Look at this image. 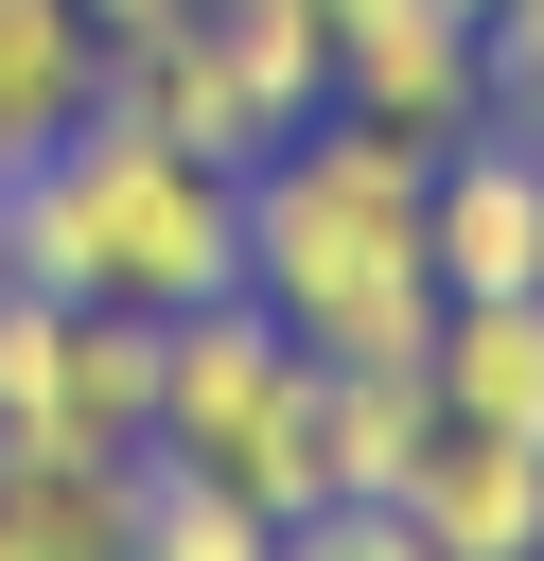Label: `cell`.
Returning a JSON list of instances; mask_svg holds the SVG:
<instances>
[{
	"instance_id": "cell-1",
	"label": "cell",
	"mask_w": 544,
	"mask_h": 561,
	"mask_svg": "<svg viewBox=\"0 0 544 561\" xmlns=\"http://www.w3.org/2000/svg\"><path fill=\"white\" fill-rule=\"evenodd\" d=\"M421 175H439V140H404L369 105H316L281 158H246V298L316 368H421V333H439Z\"/></svg>"
},
{
	"instance_id": "cell-2",
	"label": "cell",
	"mask_w": 544,
	"mask_h": 561,
	"mask_svg": "<svg viewBox=\"0 0 544 561\" xmlns=\"http://www.w3.org/2000/svg\"><path fill=\"white\" fill-rule=\"evenodd\" d=\"M0 228H18V280L35 298H123V316H193L246 280V175L193 158V140H140V123H70L0 175Z\"/></svg>"
},
{
	"instance_id": "cell-3",
	"label": "cell",
	"mask_w": 544,
	"mask_h": 561,
	"mask_svg": "<svg viewBox=\"0 0 544 561\" xmlns=\"http://www.w3.org/2000/svg\"><path fill=\"white\" fill-rule=\"evenodd\" d=\"M333 105V18L316 0H175L158 35H105V123L193 140V158H281Z\"/></svg>"
},
{
	"instance_id": "cell-4",
	"label": "cell",
	"mask_w": 544,
	"mask_h": 561,
	"mask_svg": "<svg viewBox=\"0 0 544 561\" xmlns=\"http://www.w3.org/2000/svg\"><path fill=\"white\" fill-rule=\"evenodd\" d=\"M175 473H228L246 508H316V351L228 280L193 316H158V438Z\"/></svg>"
},
{
	"instance_id": "cell-5",
	"label": "cell",
	"mask_w": 544,
	"mask_h": 561,
	"mask_svg": "<svg viewBox=\"0 0 544 561\" xmlns=\"http://www.w3.org/2000/svg\"><path fill=\"white\" fill-rule=\"evenodd\" d=\"M421 263H439V298H509V280H544V140L456 123L439 175H421Z\"/></svg>"
},
{
	"instance_id": "cell-6",
	"label": "cell",
	"mask_w": 544,
	"mask_h": 561,
	"mask_svg": "<svg viewBox=\"0 0 544 561\" xmlns=\"http://www.w3.org/2000/svg\"><path fill=\"white\" fill-rule=\"evenodd\" d=\"M316 18H333V105H369V123H404V140L491 123L474 18H456V0H316Z\"/></svg>"
},
{
	"instance_id": "cell-7",
	"label": "cell",
	"mask_w": 544,
	"mask_h": 561,
	"mask_svg": "<svg viewBox=\"0 0 544 561\" xmlns=\"http://www.w3.org/2000/svg\"><path fill=\"white\" fill-rule=\"evenodd\" d=\"M439 561H544V456L526 438H491V421H439L421 456H404V491H386Z\"/></svg>"
},
{
	"instance_id": "cell-8",
	"label": "cell",
	"mask_w": 544,
	"mask_h": 561,
	"mask_svg": "<svg viewBox=\"0 0 544 561\" xmlns=\"http://www.w3.org/2000/svg\"><path fill=\"white\" fill-rule=\"evenodd\" d=\"M421 386H439V421H491V438L544 456V280H509V298H439Z\"/></svg>"
},
{
	"instance_id": "cell-9",
	"label": "cell",
	"mask_w": 544,
	"mask_h": 561,
	"mask_svg": "<svg viewBox=\"0 0 544 561\" xmlns=\"http://www.w3.org/2000/svg\"><path fill=\"white\" fill-rule=\"evenodd\" d=\"M123 526H140V456L0 438V561H123Z\"/></svg>"
},
{
	"instance_id": "cell-10",
	"label": "cell",
	"mask_w": 544,
	"mask_h": 561,
	"mask_svg": "<svg viewBox=\"0 0 544 561\" xmlns=\"http://www.w3.org/2000/svg\"><path fill=\"white\" fill-rule=\"evenodd\" d=\"M88 105H105V18L88 0H0V175L35 140H70Z\"/></svg>"
},
{
	"instance_id": "cell-11",
	"label": "cell",
	"mask_w": 544,
	"mask_h": 561,
	"mask_svg": "<svg viewBox=\"0 0 544 561\" xmlns=\"http://www.w3.org/2000/svg\"><path fill=\"white\" fill-rule=\"evenodd\" d=\"M439 438V386L421 368H316V491H404V456Z\"/></svg>"
},
{
	"instance_id": "cell-12",
	"label": "cell",
	"mask_w": 544,
	"mask_h": 561,
	"mask_svg": "<svg viewBox=\"0 0 544 561\" xmlns=\"http://www.w3.org/2000/svg\"><path fill=\"white\" fill-rule=\"evenodd\" d=\"M158 438V316L70 298V456H140Z\"/></svg>"
},
{
	"instance_id": "cell-13",
	"label": "cell",
	"mask_w": 544,
	"mask_h": 561,
	"mask_svg": "<svg viewBox=\"0 0 544 561\" xmlns=\"http://www.w3.org/2000/svg\"><path fill=\"white\" fill-rule=\"evenodd\" d=\"M123 561H281V508H246L228 473L140 456V526H123Z\"/></svg>"
},
{
	"instance_id": "cell-14",
	"label": "cell",
	"mask_w": 544,
	"mask_h": 561,
	"mask_svg": "<svg viewBox=\"0 0 544 561\" xmlns=\"http://www.w3.org/2000/svg\"><path fill=\"white\" fill-rule=\"evenodd\" d=\"M0 438H70V298L0 280Z\"/></svg>"
},
{
	"instance_id": "cell-15",
	"label": "cell",
	"mask_w": 544,
	"mask_h": 561,
	"mask_svg": "<svg viewBox=\"0 0 544 561\" xmlns=\"http://www.w3.org/2000/svg\"><path fill=\"white\" fill-rule=\"evenodd\" d=\"M281 561H439L404 508H369V491H316V508H281Z\"/></svg>"
},
{
	"instance_id": "cell-16",
	"label": "cell",
	"mask_w": 544,
	"mask_h": 561,
	"mask_svg": "<svg viewBox=\"0 0 544 561\" xmlns=\"http://www.w3.org/2000/svg\"><path fill=\"white\" fill-rule=\"evenodd\" d=\"M474 88H491L509 140H544V0H491L474 18Z\"/></svg>"
},
{
	"instance_id": "cell-17",
	"label": "cell",
	"mask_w": 544,
	"mask_h": 561,
	"mask_svg": "<svg viewBox=\"0 0 544 561\" xmlns=\"http://www.w3.org/2000/svg\"><path fill=\"white\" fill-rule=\"evenodd\" d=\"M88 18H105V35H158V18H175V0H88Z\"/></svg>"
},
{
	"instance_id": "cell-18",
	"label": "cell",
	"mask_w": 544,
	"mask_h": 561,
	"mask_svg": "<svg viewBox=\"0 0 544 561\" xmlns=\"http://www.w3.org/2000/svg\"><path fill=\"white\" fill-rule=\"evenodd\" d=\"M0 280H18V228H0Z\"/></svg>"
},
{
	"instance_id": "cell-19",
	"label": "cell",
	"mask_w": 544,
	"mask_h": 561,
	"mask_svg": "<svg viewBox=\"0 0 544 561\" xmlns=\"http://www.w3.org/2000/svg\"><path fill=\"white\" fill-rule=\"evenodd\" d=\"M456 18H491V0H456Z\"/></svg>"
}]
</instances>
